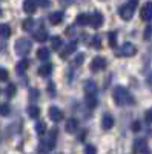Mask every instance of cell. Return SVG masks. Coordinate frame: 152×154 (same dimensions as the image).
Listing matches in <instances>:
<instances>
[{"mask_svg": "<svg viewBox=\"0 0 152 154\" xmlns=\"http://www.w3.org/2000/svg\"><path fill=\"white\" fill-rule=\"evenodd\" d=\"M35 133L39 134V136L45 134L46 133V123L45 122H37L35 123Z\"/></svg>", "mask_w": 152, "mask_h": 154, "instance_id": "cb8c5ba5", "label": "cell"}, {"mask_svg": "<svg viewBox=\"0 0 152 154\" xmlns=\"http://www.w3.org/2000/svg\"><path fill=\"white\" fill-rule=\"evenodd\" d=\"M86 105L89 108H95L97 106V99L95 96H86Z\"/></svg>", "mask_w": 152, "mask_h": 154, "instance_id": "83f0119b", "label": "cell"}, {"mask_svg": "<svg viewBox=\"0 0 152 154\" xmlns=\"http://www.w3.org/2000/svg\"><path fill=\"white\" fill-rule=\"evenodd\" d=\"M108 37H109V46L111 48H115V45H117V34L114 32V31H111L108 34Z\"/></svg>", "mask_w": 152, "mask_h": 154, "instance_id": "4316f807", "label": "cell"}, {"mask_svg": "<svg viewBox=\"0 0 152 154\" xmlns=\"http://www.w3.org/2000/svg\"><path fill=\"white\" fill-rule=\"evenodd\" d=\"M85 154H97V148L94 145H86L85 146Z\"/></svg>", "mask_w": 152, "mask_h": 154, "instance_id": "836d02e7", "label": "cell"}, {"mask_svg": "<svg viewBox=\"0 0 152 154\" xmlns=\"http://www.w3.org/2000/svg\"><path fill=\"white\" fill-rule=\"evenodd\" d=\"M134 151L135 152H146L148 151V140L145 137H140V139H135V142H134Z\"/></svg>", "mask_w": 152, "mask_h": 154, "instance_id": "9c48e42d", "label": "cell"}, {"mask_svg": "<svg viewBox=\"0 0 152 154\" xmlns=\"http://www.w3.org/2000/svg\"><path fill=\"white\" fill-rule=\"evenodd\" d=\"M143 37H145V40H151V37H152V26H151V25H148V26H146Z\"/></svg>", "mask_w": 152, "mask_h": 154, "instance_id": "d6a6232c", "label": "cell"}, {"mask_svg": "<svg viewBox=\"0 0 152 154\" xmlns=\"http://www.w3.org/2000/svg\"><path fill=\"white\" fill-rule=\"evenodd\" d=\"M9 111H11V108H9V105H0V116H9Z\"/></svg>", "mask_w": 152, "mask_h": 154, "instance_id": "4dcf8cb0", "label": "cell"}, {"mask_svg": "<svg viewBox=\"0 0 152 154\" xmlns=\"http://www.w3.org/2000/svg\"><path fill=\"white\" fill-rule=\"evenodd\" d=\"M148 82H149V86L152 88V74H149V77H148Z\"/></svg>", "mask_w": 152, "mask_h": 154, "instance_id": "60d3db41", "label": "cell"}, {"mask_svg": "<svg viewBox=\"0 0 152 154\" xmlns=\"http://www.w3.org/2000/svg\"><path fill=\"white\" fill-rule=\"evenodd\" d=\"M51 72H52V65H51V63H45V65H42L39 68V74L42 77H49Z\"/></svg>", "mask_w": 152, "mask_h": 154, "instance_id": "d6986e66", "label": "cell"}, {"mask_svg": "<svg viewBox=\"0 0 152 154\" xmlns=\"http://www.w3.org/2000/svg\"><path fill=\"white\" fill-rule=\"evenodd\" d=\"M0 93H2V91H0Z\"/></svg>", "mask_w": 152, "mask_h": 154, "instance_id": "b9f144b4", "label": "cell"}, {"mask_svg": "<svg viewBox=\"0 0 152 154\" xmlns=\"http://www.w3.org/2000/svg\"><path fill=\"white\" fill-rule=\"evenodd\" d=\"M74 0H63V5H72Z\"/></svg>", "mask_w": 152, "mask_h": 154, "instance_id": "ab89813d", "label": "cell"}, {"mask_svg": "<svg viewBox=\"0 0 152 154\" xmlns=\"http://www.w3.org/2000/svg\"><path fill=\"white\" fill-rule=\"evenodd\" d=\"M37 5L42 8H48L49 6V0H37Z\"/></svg>", "mask_w": 152, "mask_h": 154, "instance_id": "8d00e7d4", "label": "cell"}, {"mask_svg": "<svg viewBox=\"0 0 152 154\" xmlns=\"http://www.w3.org/2000/svg\"><path fill=\"white\" fill-rule=\"evenodd\" d=\"M26 111H28V116L31 119H37V117H39V114H40V108L35 106V105H29Z\"/></svg>", "mask_w": 152, "mask_h": 154, "instance_id": "44dd1931", "label": "cell"}, {"mask_svg": "<svg viewBox=\"0 0 152 154\" xmlns=\"http://www.w3.org/2000/svg\"><path fill=\"white\" fill-rule=\"evenodd\" d=\"M134 9H135V6H134L132 3L123 5V6H120V9H118V14H120V17H121L123 20H131L132 16H134Z\"/></svg>", "mask_w": 152, "mask_h": 154, "instance_id": "5b68a950", "label": "cell"}, {"mask_svg": "<svg viewBox=\"0 0 152 154\" xmlns=\"http://www.w3.org/2000/svg\"><path fill=\"white\" fill-rule=\"evenodd\" d=\"M9 35H11V28H9V25H6V23H0V37L8 38Z\"/></svg>", "mask_w": 152, "mask_h": 154, "instance_id": "7402d4cb", "label": "cell"}, {"mask_svg": "<svg viewBox=\"0 0 152 154\" xmlns=\"http://www.w3.org/2000/svg\"><path fill=\"white\" fill-rule=\"evenodd\" d=\"M55 137H57V131H55V130L49 131V133L46 134V137L42 139V142H40V145H39L40 152L46 154V152H49L51 149H52V148L55 146Z\"/></svg>", "mask_w": 152, "mask_h": 154, "instance_id": "7a4b0ae2", "label": "cell"}, {"mask_svg": "<svg viewBox=\"0 0 152 154\" xmlns=\"http://www.w3.org/2000/svg\"><path fill=\"white\" fill-rule=\"evenodd\" d=\"M145 119H146V122H148V123H152V108L146 111V116H145Z\"/></svg>", "mask_w": 152, "mask_h": 154, "instance_id": "d590c367", "label": "cell"}, {"mask_svg": "<svg viewBox=\"0 0 152 154\" xmlns=\"http://www.w3.org/2000/svg\"><path fill=\"white\" fill-rule=\"evenodd\" d=\"M32 26H34V20L29 17V19H26V20H23V25H22V28L25 29V31H29V29H32Z\"/></svg>", "mask_w": 152, "mask_h": 154, "instance_id": "484cf974", "label": "cell"}, {"mask_svg": "<svg viewBox=\"0 0 152 154\" xmlns=\"http://www.w3.org/2000/svg\"><path fill=\"white\" fill-rule=\"evenodd\" d=\"M75 49H77V42L71 40V42L65 46V49H63V53L60 54V57H61V59H66L68 56H71L72 53H75Z\"/></svg>", "mask_w": 152, "mask_h": 154, "instance_id": "8fae6325", "label": "cell"}, {"mask_svg": "<svg viewBox=\"0 0 152 154\" xmlns=\"http://www.w3.org/2000/svg\"><path fill=\"white\" fill-rule=\"evenodd\" d=\"M6 94H8V97H12V96H14V94H16V85L9 83L8 88H6Z\"/></svg>", "mask_w": 152, "mask_h": 154, "instance_id": "1f68e13d", "label": "cell"}, {"mask_svg": "<svg viewBox=\"0 0 152 154\" xmlns=\"http://www.w3.org/2000/svg\"><path fill=\"white\" fill-rule=\"evenodd\" d=\"M83 88H85L86 96H95V93H97V83L94 80H86Z\"/></svg>", "mask_w": 152, "mask_h": 154, "instance_id": "9a60e30c", "label": "cell"}, {"mask_svg": "<svg viewBox=\"0 0 152 154\" xmlns=\"http://www.w3.org/2000/svg\"><path fill=\"white\" fill-rule=\"evenodd\" d=\"M37 57H39L40 60H48L51 57V53L48 48H40L39 51H37Z\"/></svg>", "mask_w": 152, "mask_h": 154, "instance_id": "603a6c76", "label": "cell"}, {"mask_svg": "<svg viewBox=\"0 0 152 154\" xmlns=\"http://www.w3.org/2000/svg\"><path fill=\"white\" fill-rule=\"evenodd\" d=\"M89 25L92 28H100L101 25H103V16L100 14V12H94V14L89 16Z\"/></svg>", "mask_w": 152, "mask_h": 154, "instance_id": "30bf717a", "label": "cell"}, {"mask_svg": "<svg viewBox=\"0 0 152 154\" xmlns=\"http://www.w3.org/2000/svg\"><path fill=\"white\" fill-rule=\"evenodd\" d=\"M140 16H142V20L145 22H151L152 20V2H146L140 11Z\"/></svg>", "mask_w": 152, "mask_h": 154, "instance_id": "52a82bcc", "label": "cell"}, {"mask_svg": "<svg viewBox=\"0 0 152 154\" xmlns=\"http://www.w3.org/2000/svg\"><path fill=\"white\" fill-rule=\"evenodd\" d=\"M91 45H92L95 49H100V48H101V40H100V35H94L92 42H91Z\"/></svg>", "mask_w": 152, "mask_h": 154, "instance_id": "f1b7e54d", "label": "cell"}, {"mask_svg": "<svg viewBox=\"0 0 152 154\" xmlns=\"http://www.w3.org/2000/svg\"><path fill=\"white\" fill-rule=\"evenodd\" d=\"M112 97H114V102H115L118 106L134 105V103H135V99L132 97V94H131L124 86H115V88H114Z\"/></svg>", "mask_w": 152, "mask_h": 154, "instance_id": "6da1fadb", "label": "cell"}, {"mask_svg": "<svg viewBox=\"0 0 152 154\" xmlns=\"http://www.w3.org/2000/svg\"><path fill=\"white\" fill-rule=\"evenodd\" d=\"M37 9V0H25L23 2V11L26 14H34Z\"/></svg>", "mask_w": 152, "mask_h": 154, "instance_id": "5bb4252c", "label": "cell"}, {"mask_svg": "<svg viewBox=\"0 0 152 154\" xmlns=\"http://www.w3.org/2000/svg\"><path fill=\"white\" fill-rule=\"evenodd\" d=\"M51 46H52V49H58L61 46V37L60 35H54L52 38H51Z\"/></svg>", "mask_w": 152, "mask_h": 154, "instance_id": "d4e9b609", "label": "cell"}, {"mask_svg": "<svg viewBox=\"0 0 152 154\" xmlns=\"http://www.w3.org/2000/svg\"><path fill=\"white\" fill-rule=\"evenodd\" d=\"M83 59H85V56H83V54L77 56V57H75V60H74V65H82V62H83Z\"/></svg>", "mask_w": 152, "mask_h": 154, "instance_id": "f35d334b", "label": "cell"}, {"mask_svg": "<svg viewBox=\"0 0 152 154\" xmlns=\"http://www.w3.org/2000/svg\"><path fill=\"white\" fill-rule=\"evenodd\" d=\"M65 130L68 134H74V133H77L79 131V120L77 119H68L66 120V126H65Z\"/></svg>", "mask_w": 152, "mask_h": 154, "instance_id": "7c38bea8", "label": "cell"}, {"mask_svg": "<svg viewBox=\"0 0 152 154\" xmlns=\"http://www.w3.org/2000/svg\"><path fill=\"white\" fill-rule=\"evenodd\" d=\"M106 68V59L105 57H94V60L91 62V71L92 72H98V71H103Z\"/></svg>", "mask_w": 152, "mask_h": 154, "instance_id": "8992f818", "label": "cell"}, {"mask_svg": "<svg viewBox=\"0 0 152 154\" xmlns=\"http://www.w3.org/2000/svg\"><path fill=\"white\" fill-rule=\"evenodd\" d=\"M75 25H79V26H86V25H89V16L85 14V12L79 14L77 19H75Z\"/></svg>", "mask_w": 152, "mask_h": 154, "instance_id": "ac0fdd59", "label": "cell"}, {"mask_svg": "<svg viewBox=\"0 0 152 154\" xmlns=\"http://www.w3.org/2000/svg\"><path fill=\"white\" fill-rule=\"evenodd\" d=\"M32 37H34V40H35V42L43 43V42L48 40V31H46L45 28H39V29H37V31L32 34Z\"/></svg>", "mask_w": 152, "mask_h": 154, "instance_id": "4fadbf2b", "label": "cell"}, {"mask_svg": "<svg viewBox=\"0 0 152 154\" xmlns=\"http://www.w3.org/2000/svg\"><path fill=\"white\" fill-rule=\"evenodd\" d=\"M31 48H32V43H31V40L29 38H25V37H22V38H19V40L16 42V45H14V49H16V54L17 56H26L29 51H31Z\"/></svg>", "mask_w": 152, "mask_h": 154, "instance_id": "3957f363", "label": "cell"}, {"mask_svg": "<svg viewBox=\"0 0 152 154\" xmlns=\"http://www.w3.org/2000/svg\"><path fill=\"white\" fill-rule=\"evenodd\" d=\"M28 66H29V60H26V59L20 60V62L17 63V66H16V71H17V74H23L25 71L28 69Z\"/></svg>", "mask_w": 152, "mask_h": 154, "instance_id": "ffe728a7", "label": "cell"}, {"mask_svg": "<svg viewBox=\"0 0 152 154\" xmlns=\"http://www.w3.org/2000/svg\"><path fill=\"white\" fill-rule=\"evenodd\" d=\"M131 130L134 131V133H138L142 130V122L140 120H135V122H132V125H131Z\"/></svg>", "mask_w": 152, "mask_h": 154, "instance_id": "f546056e", "label": "cell"}, {"mask_svg": "<svg viewBox=\"0 0 152 154\" xmlns=\"http://www.w3.org/2000/svg\"><path fill=\"white\" fill-rule=\"evenodd\" d=\"M135 54H137V48H135V45L131 43V42H126V43L118 49V56H120V57H132V56H135Z\"/></svg>", "mask_w": 152, "mask_h": 154, "instance_id": "277c9868", "label": "cell"}, {"mask_svg": "<svg viewBox=\"0 0 152 154\" xmlns=\"http://www.w3.org/2000/svg\"><path fill=\"white\" fill-rule=\"evenodd\" d=\"M48 112H49V119L52 120L54 123H58V122L63 120V112H61L60 108H57V106H51Z\"/></svg>", "mask_w": 152, "mask_h": 154, "instance_id": "ba28073f", "label": "cell"}, {"mask_svg": "<svg viewBox=\"0 0 152 154\" xmlns=\"http://www.w3.org/2000/svg\"><path fill=\"white\" fill-rule=\"evenodd\" d=\"M8 77H9L8 71H6L5 68H0V82H5V80H8Z\"/></svg>", "mask_w": 152, "mask_h": 154, "instance_id": "e575fe53", "label": "cell"}, {"mask_svg": "<svg viewBox=\"0 0 152 154\" xmlns=\"http://www.w3.org/2000/svg\"><path fill=\"white\" fill-rule=\"evenodd\" d=\"M48 93H49V96H54V94H55V86H54V83H49V85H48Z\"/></svg>", "mask_w": 152, "mask_h": 154, "instance_id": "74e56055", "label": "cell"}, {"mask_svg": "<svg viewBox=\"0 0 152 154\" xmlns=\"http://www.w3.org/2000/svg\"><path fill=\"white\" fill-rule=\"evenodd\" d=\"M49 22L52 23V25H60L63 22V12L61 11L51 12V14H49Z\"/></svg>", "mask_w": 152, "mask_h": 154, "instance_id": "e0dca14e", "label": "cell"}, {"mask_svg": "<svg viewBox=\"0 0 152 154\" xmlns=\"http://www.w3.org/2000/svg\"><path fill=\"white\" fill-rule=\"evenodd\" d=\"M114 126V117L111 114H103V119H101V128L103 130H111V128Z\"/></svg>", "mask_w": 152, "mask_h": 154, "instance_id": "2e32d148", "label": "cell"}]
</instances>
